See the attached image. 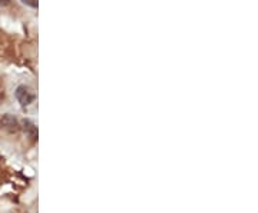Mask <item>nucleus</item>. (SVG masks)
<instances>
[{"label":"nucleus","instance_id":"f257e3e1","mask_svg":"<svg viewBox=\"0 0 258 213\" xmlns=\"http://www.w3.org/2000/svg\"><path fill=\"white\" fill-rule=\"evenodd\" d=\"M15 96L18 99V102L22 104V106H29L30 103L35 100V94L29 90L26 86H19L15 92Z\"/></svg>","mask_w":258,"mask_h":213},{"label":"nucleus","instance_id":"f03ea898","mask_svg":"<svg viewBox=\"0 0 258 213\" xmlns=\"http://www.w3.org/2000/svg\"><path fill=\"white\" fill-rule=\"evenodd\" d=\"M2 126H3V129H6L10 133H15V132H18L20 129V125H19L18 119L13 116V115H5L3 118H2Z\"/></svg>","mask_w":258,"mask_h":213},{"label":"nucleus","instance_id":"7ed1b4c3","mask_svg":"<svg viewBox=\"0 0 258 213\" xmlns=\"http://www.w3.org/2000/svg\"><path fill=\"white\" fill-rule=\"evenodd\" d=\"M23 129H25V133L28 135L29 138L32 140H35L37 138V128L35 126V123H32L30 121L23 122Z\"/></svg>","mask_w":258,"mask_h":213},{"label":"nucleus","instance_id":"20e7f679","mask_svg":"<svg viewBox=\"0 0 258 213\" xmlns=\"http://www.w3.org/2000/svg\"><path fill=\"white\" fill-rule=\"evenodd\" d=\"M26 6H30V8H33V9H36L37 8V0H22Z\"/></svg>","mask_w":258,"mask_h":213},{"label":"nucleus","instance_id":"39448f33","mask_svg":"<svg viewBox=\"0 0 258 213\" xmlns=\"http://www.w3.org/2000/svg\"><path fill=\"white\" fill-rule=\"evenodd\" d=\"M10 3V0H0V6H8Z\"/></svg>","mask_w":258,"mask_h":213}]
</instances>
